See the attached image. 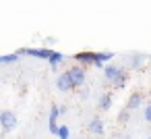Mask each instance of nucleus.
<instances>
[{
  "label": "nucleus",
  "mask_w": 151,
  "mask_h": 139,
  "mask_svg": "<svg viewBox=\"0 0 151 139\" xmlns=\"http://www.w3.org/2000/svg\"><path fill=\"white\" fill-rule=\"evenodd\" d=\"M104 75H106L108 81H112L116 87H124V83H126V79H128V75H126V73L122 71V67H118V64H106Z\"/></svg>",
  "instance_id": "nucleus-1"
},
{
  "label": "nucleus",
  "mask_w": 151,
  "mask_h": 139,
  "mask_svg": "<svg viewBox=\"0 0 151 139\" xmlns=\"http://www.w3.org/2000/svg\"><path fill=\"white\" fill-rule=\"evenodd\" d=\"M0 125H2L4 133H11L19 127V118L13 110H2V114H0Z\"/></svg>",
  "instance_id": "nucleus-2"
},
{
  "label": "nucleus",
  "mask_w": 151,
  "mask_h": 139,
  "mask_svg": "<svg viewBox=\"0 0 151 139\" xmlns=\"http://www.w3.org/2000/svg\"><path fill=\"white\" fill-rule=\"evenodd\" d=\"M17 52L27 54V56H35V58H44V60H50V56L54 54L52 48H19Z\"/></svg>",
  "instance_id": "nucleus-3"
},
{
  "label": "nucleus",
  "mask_w": 151,
  "mask_h": 139,
  "mask_svg": "<svg viewBox=\"0 0 151 139\" xmlns=\"http://www.w3.org/2000/svg\"><path fill=\"white\" fill-rule=\"evenodd\" d=\"M68 75H70V79H73V85L83 89V85H85V79H87V75H85V69H83V67H79V64H75V67H70V69H68Z\"/></svg>",
  "instance_id": "nucleus-4"
},
{
  "label": "nucleus",
  "mask_w": 151,
  "mask_h": 139,
  "mask_svg": "<svg viewBox=\"0 0 151 139\" xmlns=\"http://www.w3.org/2000/svg\"><path fill=\"white\" fill-rule=\"evenodd\" d=\"M56 87H58V91H62V93H66V91L75 89L73 79H70V75H68V71H64V73H60V75L56 77Z\"/></svg>",
  "instance_id": "nucleus-5"
},
{
  "label": "nucleus",
  "mask_w": 151,
  "mask_h": 139,
  "mask_svg": "<svg viewBox=\"0 0 151 139\" xmlns=\"http://www.w3.org/2000/svg\"><path fill=\"white\" fill-rule=\"evenodd\" d=\"M60 114H62V112H60V108H58V106H52V108H50V116H48V129H50V133H54V135H58V131H60V125L56 122Z\"/></svg>",
  "instance_id": "nucleus-6"
},
{
  "label": "nucleus",
  "mask_w": 151,
  "mask_h": 139,
  "mask_svg": "<svg viewBox=\"0 0 151 139\" xmlns=\"http://www.w3.org/2000/svg\"><path fill=\"white\" fill-rule=\"evenodd\" d=\"M87 131H89L91 135H104L106 125H104V120H101V118H91V120H89V125H87Z\"/></svg>",
  "instance_id": "nucleus-7"
},
{
  "label": "nucleus",
  "mask_w": 151,
  "mask_h": 139,
  "mask_svg": "<svg viewBox=\"0 0 151 139\" xmlns=\"http://www.w3.org/2000/svg\"><path fill=\"white\" fill-rule=\"evenodd\" d=\"M112 58H114L112 52H95V62H93V64H95L97 69H106L104 62H106V60H112Z\"/></svg>",
  "instance_id": "nucleus-8"
},
{
  "label": "nucleus",
  "mask_w": 151,
  "mask_h": 139,
  "mask_svg": "<svg viewBox=\"0 0 151 139\" xmlns=\"http://www.w3.org/2000/svg\"><path fill=\"white\" fill-rule=\"evenodd\" d=\"M141 104H143V96H141V93H137V91H132V93L128 96L126 108H128V110H137V108H139Z\"/></svg>",
  "instance_id": "nucleus-9"
},
{
  "label": "nucleus",
  "mask_w": 151,
  "mask_h": 139,
  "mask_svg": "<svg viewBox=\"0 0 151 139\" xmlns=\"http://www.w3.org/2000/svg\"><path fill=\"white\" fill-rule=\"evenodd\" d=\"M75 58H77L81 64H93V62H95V52H79Z\"/></svg>",
  "instance_id": "nucleus-10"
},
{
  "label": "nucleus",
  "mask_w": 151,
  "mask_h": 139,
  "mask_svg": "<svg viewBox=\"0 0 151 139\" xmlns=\"http://www.w3.org/2000/svg\"><path fill=\"white\" fill-rule=\"evenodd\" d=\"M21 60V54L19 52H13V54H4V56H0V64L6 67V64H15Z\"/></svg>",
  "instance_id": "nucleus-11"
},
{
  "label": "nucleus",
  "mask_w": 151,
  "mask_h": 139,
  "mask_svg": "<svg viewBox=\"0 0 151 139\" xmlns=\"http://www.w3.org/2000/svg\"><path fill=\"white\" fill-rule=\"evenodd\" d=\"M97 108L104 110V112L110 110V108H112V93H104V96L97 100Z\"/></svg>",
  "instance_id": "nucleus-12"
},
{
  "label": "nucleus",
  "mask_w": 151,
  "mask_h": 139,
  "mask_svg": "<svg viewBox=\"0 0 151 139\" xmlns=\"http://www.w3.org/2000/svg\"><path fill=\"white\" fill-rule=\"evenodd\" d=\"M62 60H64V54L54 52V54L50 56V60H48V62H50V69H52V71H56V69H58V64H60Z\"/></svg>",
  "instance_id": "nucleus-13"
},
{
  "label": "nucleus",
  "mask_w": 151,
  "mask_h": 139,
  "mask_svg": "<svg viewBox=\"0 0 151 139\" xmlns=\"http://www.w3.org/2000/svg\"><path fill=\"white\" fill-rule=\"evenodd\" d=\"M143 62H145V58H143L141 54H134V56H130L128 67H130L132 71H137V69H141V67H143Z\"/></svg>",
  "instance_id": "nucleus-14"
},
{
  "label": "nucleus",
  "mask_w": 151,
  "mask_h": 139,
  "mask_svg": "<svg viewBox=\"0 0 151 139\" xmlns=\"http://www.w3.org/2000/svg\"><path fill=\"white\" fill-rule=\"evenodd\" d=\"M68 137H70V129L66 125H62L60 131H58V139H68Z\"/></svg>",
  "instance_id": "nucleus-15"
},
{
  "label": "nucleus",
  "mask_w": 151,
  "mask_h": 139,
  "mask_svg": "<svg viewBox=\"0 0 151 139\" xmlns=\"http://www.w3.org/2000/svg\"><path fill=\"white\" fill-rule=\"evenodd\" d=\"M143 118H145L147 122H151V104L145 106V110H143Z\"/></svg>",
  "instance_id": "nucleus-16"
},
{
  "label": "nucleus",
  "mask_w": 151,
  "mask_h": 139,
  "mask_svg": "<svg viewBox=\"0 0 151 139\" xmlns=\"http://www.w3.org/2000/svg\"><path fill=\"white\" fill-rule=\"evenodd\" d=\"M128 112H130V110H128V108H124V110L120 112V116H118V118H120L122 122H124V120H128Z\"/></svg>",
  "instance_id": "nucleus-17"
},
{
  "label": "nucleus",
  "mask_w": 151,
  "mask_h": 139,
  "mask_svg": "<svg viewBox=\"0 0 151 139\" xmlns=\"http://www.w3.org/2000/svg\"><path fill=\"white\" fill-rule=\"evenodd\" d=\"M79 96H81V100H89V89H87V87H83Z\"/></svg>",
  "instance_id": "nucleus-18"
},
{
  "label": "nucleus",
  "mask_w": 151,
  "mask_h": 139,
  "mask_svg": "<svg viewBox=\"0 0 151 139\" xmlns=\"http://www.w3.org/2000/svg\"><path fill=\"white\" fill-rule=\"evenodd\" d=\"M147 139H151V137H147Z\"/></svg>",
  "instance_id": "nucleus-19"
}]
</instances>
